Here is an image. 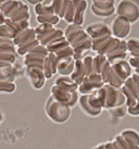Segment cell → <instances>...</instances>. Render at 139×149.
I'll use <instances>...</instances> for the list:
<instances>
[{
	"label": "cell",
	"mask_w": 139,
	"mask_h": 149,
	"mask_svg": "<svg viewBox=\"0 0 139 149\" xmlns=\"http://www.w3.org/2000/svg\"><path fill=\"white\" fill-rule=\"evenodd\" d=\"M31 3H33V4H35V3H37V2H40V1H42V0H28Z\"/></svg>",
	"instance_id": "cell-1"
}]
</instances>
